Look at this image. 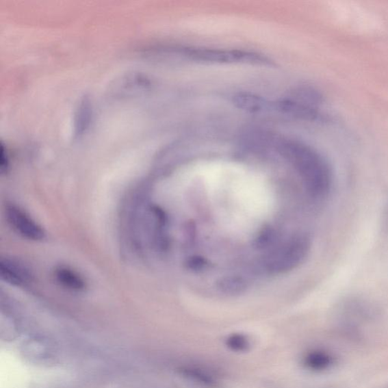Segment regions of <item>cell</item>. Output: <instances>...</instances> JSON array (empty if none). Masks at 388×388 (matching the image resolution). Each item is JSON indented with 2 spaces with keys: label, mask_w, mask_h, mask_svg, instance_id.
Wrapping results in <instances>:
<instances>
[{
  "label": "cell",
  "mask_w": 388,
  "mask_h": 388,
  "mask_svg": "<svg viewBox=\"0 0 388 388\" xmlns=\"http://www.w3.org/2000/svg\"><path fill=\"white\" fill-rule=\"evenodd\" d=\"M333 363V357L322 351H313L305 358V364L307 368L315 371L328 369Z\"/></svg>",
  "instance_id": "obj_10"
},
{
  "label": "cell",
  "mask_w": 388,
  "mask_h": 388,
  "mask_svg": "<svg viewBox=\"0 0 388 388\" xmlns=\"http://www.w3.org/2000/svg\"><path fill=\"white\" fill-rule=\"evenodd\" d=\"M0 276L7 283L17 287L27 286L33 281L31 272L24 263L10 258L0 261Z\"/></svg>",
  "instance_id": "obj_6"
},
{
  "label": "cell",
  "mask_w": 388,
  "mask_h": 388,
  "mask_svg": "<svg viewBox=\"0 0 388 388\" xmlns=\"http://www.w3.org/2000/svg\"><path fill=\"white\" fill-rule=\"evenodd\" d=\"M311 246L307 235L295 236L279 246L266 259L267 270L273 273H281L294 269L306 259Z\"/></svg>",
  "instance_id": "obj_3"
},
{
  "label": "cell",
  "mask_w": 388,
  "mask_h": 388,
  "mask_svg": "<svg viewBox=\"0 0 388 388\" xmlns=\"http://www.w3.org/2000/svg\"><path fill=\"white\" fill-rule=\"evenodd\" d=\"M90 103L87 99H84V100L80 103L76 114L77 118L75 119V129L77 130V133H80L84 130V128H87L88 124L90 121Z\"/></svg>",
  "instance_id": "obj_12"
},
{
  "label": "cell",
  "mask_w": 388,
  "mask_h": 388,
  "mask_svg": "<svg viewBox=\"0 0 388 388\" xmlns=\"http://www.w3.org/2000/svg\"><path fill=\"white\" fill-rule=\"evenodd\" d=\"M5 215L7 222L20 236L34 242H40L45 238L46 233L43 228L15 204H7Z\"/></svg>",
  "instance_id": "obj_4"
},
{
  "label": "cell",
  "mask_w": 388,
  "mask_h": 388,
  "mask_svg": "<svg viewBox=\"0 0 388 388\" xmlns=\"http://www.w3.org/2000/svg\"><path fill=\"white\" fill-rule=\"evenodd\" d=\"M278 150L300 174L310 195L315 198L328 195L333 187V171L318 152L292 140L280 141Z\"/></svg>",
  "instance_id": "obj_1"
},
{
  "label": "cell",
  "mask_w": 388,
  "mask_h": 388,
  "mask_svg": "<svg viewBox=\"0 0 388 388\" xmlns=\"http://www.w3.org/2000/svg\"><path fill=\"white\" fill-rule=\"evenodd\" d=\"M208 266L207 260L200 256L190 257L186 261V267L194 272H201L205 270Z\"/></svg>",
  "instance_id": "obj_15"
},
{
  "label": "cell",
  "mask_w": 388,
  "mask_h": 388,
  "mask_svg": "<svg viewBox=\"0 0 388 388\" xmlns=\"http://www.w3.org/2000/svg\"><path fill=\"white\" fill-rule=\"evenodd\" d=\"M233 103L237 108L251 112V114H259V112L274 109L273 103L250 93L237 94L233 98Z\"/></svg>",
  "instance_id": "obj_8"
},
{
  "label": "cell",
  "mask_w": 388,
  "mask_h": 388,
  "mask_svg": "<svg viewBox=\"0 0 388 388\" xmlns=\"http://www.w3.org/2000/svg\"><path fill=\"white\" fill-rule=\"evenodd\" d=\"M228 348L235 352H244L250 348V341L248 337L242 334H233L227 339Z\"/></svg>",
  "instance_id": "obj_13"
},
{
  "label": "cell",
  "mask_w": 388,
  "mask_h": 388,
  "mask_svg": "<svg viewBox=\"0 0 388 388\" xmlns=\"http://www.w3.org/2000/svg\"><path fill=\"white\" fill-rule=\"evenodd\" d=\"M275 241V232L272 229L266 228L258 235L254 242V246L257 249L263 250L269 248Z\"/></svg>",
  "instance_id": "obj_14"
},
{
  "label": "cell",
  "mask_w": 388,
  "mask_h": 388,
  "mask_svg": "<svg viewBox=\"0 0 388 388\" xmlns=\"http://www.w3.org/2000/svg\"><path fill=\"white\" fill-rule=\"evenodd\" d=\"M176 53L196 62L217 63V64H250L271 66L272 62L262 55L237 49L205 48L177 49Z\"/></svg>",
  "instance_id": "obj_2"
},
{
  "label": "cell",
  "mask_w": 388,
  "mask_h": 388,
  "mask_svg": "<svg viewBox=\"0 0 388 388\" xmlns=\"http://www.w3.org/2000/svg\"><path fill=\"white\" fill-rule=\"evenodd\" d=\"M54 278L61 287L70 292H81L86 287V282L81 275L67 266L55 268Z\"/></svg>",
  "instance_id": "obj_7"
},
{
  "label": "cell",
  "mask_w": 388,
  "mask_h": 388,
  "mask_svg": "<svg viewBox=\"0 0 388 388\" xmlns=\"http://www.w3.org/2000/svg\"><path fill=\"white\" fill-rule=\"evenodd\" d=\"M21 352L27 361L37 364L51 363L56 357L54 344L44 337L27 338L21 347Z\"/></svg>",
  "instance_id": "obj_5"
},
{
  "label": "cell",
  "mask_w": 388,
  "mask_h": 388,
  "mask_svg": "<svg viewBox=\"0 0 388 388\" xmlns=\"http://www.w3.org/2000/svg\"><path fill=\"white\" fill-rule=\"evenodd\" d=\"M6 152L4 150L3 146H2L1 156H0V169H1V172L3 174L8 172L10 166V159L8 154H7Z\"/></svg>",
  "instance_id": "obj_16"
},
{
  "label": "cell",
  "mask_w": 388,
  "mask_h": 388,
  "mask_svg": "<svg viewBox=\"0 0 388 388\" xmlns=\"http://www.w3.org/2000/svg\"><path fill=\"white\" fill-rule=\"evenodd\" d=\"M180 372L183 376L204 387H213L216 386V382L214 378L205 371L194 368V367H183Z\"/></svg>",
  "instance_id": "obj_11"
},
{
  "label": "cell",
  "mask_w": 388,
  "mask_h": 388,
  "mask_svg": "<svg viewBox=\"0 0 388 388\" xmlns=\"http://www.w3.org/2000/svg\"><path fill=\"white\" fill-rule=\"evenodd\" d=\"M218 290L227 295H238L246 291L245 280L241 276H225L217 281Z\"/></svg>",
  "instance_id": "obj_9"
}]
</instances>
